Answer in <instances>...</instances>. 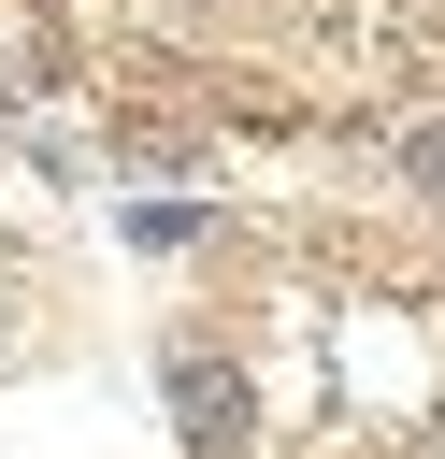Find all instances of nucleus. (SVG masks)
Listing matches in <instances>:
<instances>
[{
    "instance_id": "f257e3e1",
    "label": "nucleus",
    "mask_w": 445,
    "mask_h": 459,
    "mask_svg": "<svg viewBox=\"0 0 445 459\" xmlns=\"http://www.w3.org/2000/svg\"><path fill=\"white\" fill-rule=\"evenodd\" d=\"M158 402H172V430H187L201 459H244V445H258V387H244L215 344H172V359H158Z\"/></svg>"
},
{
    "instance_id": "f03ea898",
    "label": "nucleus",
    "mask_w": 445,
    "mask_h": 459,
    "mask_svg": "<svg viewBox=\"0 0 445 459\" xmlns=\"http://www.w3.org/2000/svg\"><path fill=\"white\" fill-rule=\"evenodd\" d=\"M115 244H129V258H187V244H201V201H129Z\"/></svg>"
},
{
    "instance_id": "7ed1b4c3",
    "label": "nucleus",
    "mask_w": 445,
    "mask_h": 459,
    "mask_svg": "<svg viewBox=\"0 0 445 459\" xmlns=\"http://www.w3.org/2000/svg\"><path fill=\"white\" fill-rule=\"evenodd\" d=\"M402 172H416V186L445 201V115H431V129H402Z\"/></svg>"
}]
</instances>
